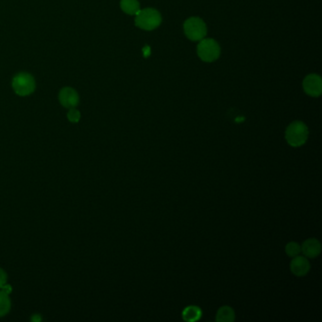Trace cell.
Wrapping results in <instances>:
<instances>
[{"label": "cell", "instance_id": "cell-5", "mask_svg": "<svg viewBox=\"0 0 322 322\" xmlns=\"http://www.w3.org/2000/svg\"><path fill=\"white\" fill-rule=\"evenodd\" d=\"M199 57L206 62H212L217 60L220 55V47L214 39L207 38L201 40L198 46Z\"/></svg>", "mask_w": 322, "mask_h": 322}, {"label": "cell", "instance_id": "cell-7", "mask_svg": "<svg viewBox=\"0 0 322 322\" xmlns=\"http://www.w3.org/2000/svg\"><path fill=\"white\" fill-rule=\"evenodd\" d=\"M59 101L63 107L71 109L77 107L80 102V96L75 89L71 87H64L59 93Z\"/></svg>", "mask_w": 322, "mask_h": 322}, {"label": "cell", "instance_id": "cell-6", "mask_svg": "<svg viewBox=\"0 0 322 322\" xmlns=\"http://www.w3.org/2000/svg\"><path fill=\"white\" fill-rule=\"evenodd\" d=\"M304 92L311 96H319L322 95V78L317 74L308 75L303 81Z\"/></svg>", "mask_w": 322, "mask_h": 322}, {"label": "cell", "instance_id": "cell-8", "mask_svg": "<svg viewBox=\"0 0 322 322\" xmlns=\"http://www.w3.org/2000/svg\"><path fill=\"white\" fill-rule=\"evenodd\" d=\"M311 265L305 256H296L290 263V270L297 277H303L310 271Z\"/></svg>", "mask_w": 322, "mask_h": 322}, {"label": "cell", "instance_id": "cell-11", "mask_svg": "<svg viewBox=\"0 0 322 322\" xmlns=\"http://www.w3.org/2000/svg\"><path fill=\"white\" fill-rule=\"evenodd\" d=\"M203 316V311L196 305H190L187 306L184 310L182 311V319L185 322H197L199 321Z\"/></svg>", "mask_w": 322, "mask_h": 322}, {"label": "cell", "instance_id": "cell-16", "mask_svg": "<svg viewBox=\"0 0 322 322\" xmlns=\"http://www.w3.org/2000/svg\"><path fill=\"white\" fill-rule=\"evenodd\" d=\"M7 281H8L7 273L2 268H0V288H2L7 284Z\"/></svg>", "mask_w": 322, "mask_h": 322}, {"label": "cell", "instance_id": "cell-4", "mask_svg": "<svg viewBox=\"0 0 322 322\" xmlns=\"http://www.w3.org/2000/svg\"><path fill=\"white\" fill-rule=\"evenodd\" d=\"M184 33L191 41H201L207 34V28L202 18L190 17L183 24Z\"/></svg>", "mask_w": 322, "mask_h": 322}, {"label": "cell", "instance_id": "cell-1", "mask_svg": "<svg viewBox=\"0 0 322 322\" xmlns=\"http://www.w3.org/2000/svg\"><path fill=\"white\" fill-rule=\"evenodd\" d=\"M309 135L307 126L301 121H294L287 128L286 139L291 146L298 147L306 143Z\"/></svg>", "mask_w": 322, "mask_h": 322}, {"label": "cell", "instance_id": "cell-2", "mask_svg": "<svg viewBox=\"0 0 322 322\" xmlns=\"http://www.w3.org/2000/svg\"><path fill=\"white\" fill-rule=\"evenodd\" d=\"M136 27L145 30H153L162 23V16L160 12L152 8L140 10L135 14Z\"/></svg>", "mask_w": 322, "mask_h": 322}, {"label": "cell", "instance_id": "cell-3", "mask_svg": "<svg viewBox=\"0 0 322 322\" xmlns=\"http://www.w3.org/2000/svg\"><path fill=\"white\" fill-rule=\"evenodd\" d=\"M12 86L16 95L20 96H29L35 91V80L31 74L21 72L13 77Z\"/></svg>", "mask_w": 322, "mask_h": 322}, {"label": "cell", "instance_id": "cell-13", "mask_svg": "<svg viewBox=\"0 0 322 322\" xmlns=\"http://www.w3.org/2000/svg\"><path fill=\"white\" fill-rule=\"evenodd\" d=\"M11 299L9 294L4 292L2 289L0 290V318L5 317L11 310Z\"/></svg>", "mask_w": 322, "mask_h": 322}, {"label": "cell", "instance_id": "cell-10", "mask_svg": "<svg viewBox=\"0 0 322 322\" xmlns=\"http://www.w3.org/2000/svg\"><path fill=\"white\" fill-rule=\"evenodd\" d=\"M235 320L234 310L230 306H222L220 307L215 317V321L218 322H234Z\"/></svg>", "mask_w": 322, "mask_h": 322}, {"label": "cell", "instance_id": "cell-9", "mask_svg": "<svg viewBox=\"0 0 322 322\" xmlns=\"http://www.w3.org/2000/svg\"><path fill=\"white\" fill-rule=\"evenodd\" d=\"M300 251L306 258H316L322 252V244L316 238H309L305 240L300 246Z\"/></svg>", "mask_w": 322, "mask_h": 322}, {"label": "cell", "instance_id": "cell-15", "mask_svg": "<svg viewBox=\"0 0 322 322\" xmlns=\"http://www.w3.org/2000/svg\"><path fill=\"white\" fill-rule=\"evenodd\" d=\"M67 119L71 123H78L81 120V113L76 108L69 109V112L67 113Z\"/></svg>", "mask_w": 322, "mask_h": 322}, {"label": "cell", "instance_id": "cell-18", "mask_svg": "<svg viewBox=\"0 0 322 322\" xmlns=\"http://www.w3.org/2000/svg\"><path fill=\"white\" fill-rule=\"evenodd\" d=\"M41 321H42V318L39 315H37V314L33 315V317L31 318V322H41Z\"/></svg>", "mask_w": 322, "mask_h": 322}, {"label": "cell", "instance_id": "cell-17", "mask_svg": "<svg viewBox=\"0 0 322 322\" xmlns=\"http://www.w3.org/2000/svg\"><path fill=\"white\" fill-rule=\"evenodd\" d=\"M1 289H2L4 292H6L7 294H10V293H12V287H11L10 285H7V284H6V285H5L4 287H2Z\"/></svg>", "mask_w": 322, "mask_h": 322}, {"label": "cell", "instance_id": "cell-12", "mask_svg": "<svg viewBox=\"0 0 322 322\" xmlns=\"http://www.w3.org/2000/svg\"><path fill=\"white\" fill-rule=\"evenodd\" d=\"M120 7L123 12L130 15H135L140 11V4L138 0H121Z\"/></svg>", "mask_w": 322, "mask_h": 322}, {"label": "cell", "instance_id": "cell-14", "mask_svg": "<svg viewBox=\"0 0 322 322\" xmlns=\"http://www.w3.org/2000/svg\"><path fill=\"white\" fill-rule=\"evenodd\" d=\"M300 245L297 242H289L286 246V252L289 257H296L300 253Z\"/></svg>", "mask_w": 322, "mask_h": 322}]
</instances>
